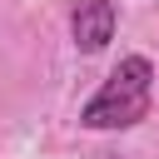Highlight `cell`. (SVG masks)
I'll list each match as a JSON object with an SVG mask.
<instances>
[{"instance_id": "cell-1", "label": "cell", "mask_w": 159, "mask_h": 159, "mask_svg": "<svg viewBox=\"0 0 159 159\" xmlns=\"http://www.w3.org/2000/svg\"><path fill=\"white\" fill-rule=\"evenodd\" d=\"M149 89H154V65L144 55L119 60V70L104 80V89L84 104V124L89 129H124L139 124L149 114Z\"/></svg>"}, {"instance_id": "cell-2", "label": "cell", "mask_w": 159, "mask_h": 159, "mask_svg": "<svg viewBox=\"0 0 159 159\" xmlns=\"http://www.w3.org/2000/svg\"><path fill=\"white\" fill-rule=\"evenodd\" d=\"M70 30H75V45H80L84 55L104 50V45H109V35H114V5H109V0H80V5H75Z\"/></svg>"}]
</instances>
